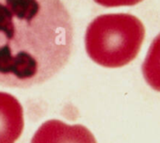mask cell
Here are the masks:
<instances>
[{
	"label": "cell",
	"mask_w": 160,
	"mask_h": 143,
	"mask_svg": "<svg viewBox=\"0 0 160 143\" xmlns=\"http://www.w3.org/2000/svg\"><path fill=\"white\" fill-rule=\"evenodd\" d=\"M73 46L61 0H0V85L28 88L63 69Z\"/></svg>",
	"instance_id": "6da1fadb"
},
{
	"label": "cell",
	"mask_w": 160,
	"mask_h": 143,
	"mask_svg": "<svg viewBox=\"0 0 160 143\" xmlns=\"http://www.w3.org/2000/svg\"><path fill=\"white\" fill-rule=\"evenodd\" d=\"M145 37L141 21L128 13H110L96 17L87 27L85 47L95 63L119 68L138 56Z\"/></svg>",
	"instance_id": "7a4b0ae2"
},
{
	"label": "cell",
	"mask_w": 160,
	"mask_h": 143,
	"mask_svg": "<svg viewBox=\"0 0 160 143\" xmlns=\"http://www.w3.org/2000/svg\"><path fill=\"white\" fill-rule=\"evenodd\" d=\"M31 143H97L94 136L85 126L70 125L58 120H50L41 125Z\"/></svg>",
	"instance_id": "3957f363"
},
{
	"label": "cell",
	"mask_w": 160,
	"mask_h": 143,
	"mask_svg": "<svg viewBox=\"0 0 160 143\" xmlns=\"http://www.w3.org/2000/svg\"><path fill=\"white\" fill-rule=\"evenodd\" d=\"M24 129V112L12 94L0 91V143H15Z\"/></svg>",
	"instance_id": "277c9868"
},
{
	"label": "cell",
	"mask_w": 160,
	"mask_h": 143,
	"mask_svg": "<svg viewBox=\"0 0 160 143\" xmlns=\"http://www.w3.org/2000/svg\"><path fill=\"white\" fill-rule=\"evenodd\" d=\"M142 74L147 84L160 92V34L150 45L142 64Z\"/></svg>",
	"instance_id": "5b68a950"
},
{
	"label": "cell",
	"mask_w": 160,
	"mask_h": 143,
	"mask_svg": "<svg viewBox=\"0 0 160 143\" xmlns=\"http://www.w3.org/2000/svg\"><path fill=\"white\" fill-rule=\"evenodd\" d=\"M142 0H94V2L107 8L122 7V6H134L140 3Z\"/></svg>",
	"instance_id": "8992f818"
}]
</instances>
